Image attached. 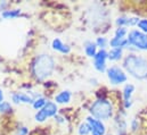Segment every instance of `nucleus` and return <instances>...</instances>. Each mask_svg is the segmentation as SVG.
I'll return each mask as SVG.
<instances>
[{
	"label": "nucleus",
	"instance_id": "obj_2",
	"mask_svg": "<svg viewBox=\"0 0 147 135\" xmlns=\"http://www.w3.org/2000/svg\"><path fill=\"white\" fill-rule=\"evenodd\" d=\"M55 69V61L49 55H39L32 64V73L37 80L43 81L48 78Z\"/></svg>",
	"mask_w": 147,
	"mask_h": 135
},
{
	"label": "nucleus",
	"instance_id": "obj_22",
	"mask_svg": "<svg viewBox=\"0 0 147 135\" xmlns=\"http://www.w3.org/2000/svg\"><path fill=\"white\" fill-rule=\"evenodd\" d=\"M34 118H36V120L39 122V123H43V122L48 118V116L46 115V112L43 111V109H41V110H38L37 111V114H36Z\"/></svg>",
	"mask_w": 147,
	"mask_h": 135
},
{
	"label": "nucleus",
	"instance_id": "obj_25",
	"mask_svg": "<svg viewBox=\"0 0 147 135\" xmlns=\"http://www.w3.org/2000/svg\"><path fill=\"white\" fill-rule=\"evenodd\" d=\"M138 127H139V123H138V119L134 118V119L130 122V128H131V131L136 132V131H138Z\"/></svg>",
	"mask_w": 147,
	"mask_h": 135
},
{
	"label": "nucleus",
	"instance_id": "obj_5",
	"mask_svg": "<svg viewBox=\"0 0 147 135\" xmlns=\"http://www.w3.org/2000/svg\"><path fill=\"white\" fill-rule=\"evenodd\" d=\"M107 78L112 85H121L128 81V75L123 68L119 66H111L106 70Z\"/></svg>",
	"mask_w": 147,
	"mask_h": 135
},
{
	"label": "nucleus",
	"instance_id": "obj_15",
	"mask_svg": "<svg viewBox=\"0 0 147 135\" xmlns=\"http://www.w3.org/2000/svg\"><path fill=\"white\" fill-rule=\"evenodd\" d=\"M122 58H123V49L113 48L109 51V60L111 61H119Z\"/></svg>",
	"mask_w": 147,
	"mask_h": 135
},
{
	"label": "nucleus",
	"instance_id": "obj_17",
	"mask_svg": "<svg viewBox=\"0 0 147 135\" xmlns=\"http://www.w3.org/2000/svg\"><path fill=\"white\" fill-rule=\"evenodd\" d=\"M20 14H21L20 9H9V10H3L1 16H2V18L8 19V18H16L20 16Z\"/></svg>",
	"mask_w": 147,
	"mask_h": 135
},
{
	"label": "nucleus",
	"instance_id": "obj_24",
	"mask_svg": "<svg viewBox=\"0 0 147 135\" xmlns=\"http://www.w3.org/2000/svg\"><path fill=\"white\" fill-rule=\"evenodd\" d=\"M11 110V104L9 102L3 101L2 103H0V112H8Z\"/></svg>",
	"mask_w": 147,
	"mask_h": 135
},
{
	"label": "nucleus",
	"instance_id": "obj_29",
	"mask_svg": "<svg viewBox=\"0 0 147 135\" xmlns=\"http://www.w3.org/2000/svg\"><path fill=\"white\" fill-rule=\"evenodd\" d=\"M106 135H111V134H106Z\"/></svg>",
	"mask_w": 147,
	"mask_h": 135
},
{
	"label": "nucleus",
	"instance_id": "obj_21",
	"mask_svg": "<svg viewBox=\"0 0 147 135\" xmlns=\"http://www.w3.org/2000/svg\"><path fill=\"white\" fill-rule=\"evenodd\" d=\"M129 33V31L127 30V27H117L114 32V36L116 37H121V39H124Z\"/></svg>",
	"mask_w": 147,
	"mask_h": 135
},
{
	"label": "nucleus",
	"instance_id": "obj_6",
	"mask_svg": "<svg viewBox=\"0 0 147 135\" xmlns=\"http://www.w3.org/2000/svg\"><path fill=\"white\" fill-rule=\"evenodd\" d=\"M109 60V52L106 50H98L94 57V67L99 73H105L107 70L106 61Z\"/></svg>",
	"mask_w": 147,
	"mask_h": 135
},
{
	"label": "nucleus",
	"instance_id": "obj_7",
	"mask_svg": "<svg viewBox=\"0 0 147 135\" xmlns=\"http://www.w3.org/2000/svg\"><path fill=\"white\" fill-rule=\"evenodd\" d=\"M87 123L90 125L92 134L106 135V126L103 123V120H99L97 118H94L92 116H89L87 117Z\"/></svg>",
	"mask_w": 147,
	"mask_h": 135
},
{
	"label": "nucleus",
	"instance_id": "obj_18",
	"mask_svg": "<svg viewBox=\"0 0 147 135\" xmlns=\"http://www.w3.org/2000/svg\"><path fill=\"white\" fill-rule=\"evenodd\" d=\"M97 48H99V50H105V48L110 44V40H107L105 36H99L96 39L95 41Z\"/></svg>",
	"mask_w": 147,
	"mask_h": 135
},
{
	"label": "nucleus",
	"instance_id": "obj_8",
	"mask_svg": "<svg viewBox=\"0 0 147 135\" xmlns=\"http://www.w3.org/2000/svg\"><path fill=\"white\" fill-rule=\"evenodd\" d=\"M139 21L140 18L138 17H129L123 15L115 19V24L117 25V27H132V26H137Z\"/></svg>",
	"mask_w": 147,
	"mask_h": 135
},
{
	"label": "nucleus",
	"instance_id": "obj_11",
	"mask_svg": "<svg viewBox=\"0 0 147 135\" xmlns=\"http://www.w3.org/2000/svg\"><path fill=\"white\" fill-rule=\"evenodd\" d=\"M51 47H53L54 50H56V51H58V52H61V53H69V52L71 51V48H70L67 44H65V43H64L62 40H59V39L53 40Z\"/></svg>",
	"mask_w": 147,
	"mask_h": 135
},
{
	"label": "nucleus",
	"instance_id": "obj_23",
	"mask_svg": "<svg viewBox=\"0 0 147 135\" xmlns=\"http://www.w3.org/2000/svg\"><path fill=\"white\" fill-rule=\"evenodd\" d=\"M137 27H138V30H139L140 32L147 34V18H142V19L139 21Z\"/></svg>",
	"mask_w": 147,
	"mask_h": 135
},
{
	"label": "nucleus",
	"instance_id": "obj_4",
	"mask_svg": "<svg viewBox=\"0 0 147 135\" xmlns=\"http://www.w3.org/2000/svg\"><path fill=\"white\" fill-rule=\"evenodd\" d=\"M129 47H132L138 51H147V34L140 32L138 29L129 31L127 35Z\"/></svg>",
	"mask_w": 147,
	"mask_h": 135
},
{
	"label": "nucleus",
	"instance_id": "obj_28",
	"mask_svg": "<svg viewBox=\"0 0 147 135\" xmlns=\"http://www.w3.org/2000/svg\"><path fill=\"white\" fill-rule=\"evenodd\" d=\"M3 102V93H2V90L0 89V103Z\"/></svg>",
	"mask_w": 147,
	"mask_h": 135
},
{
	"label": "nucleus",
	"instance_id": "obj_26",
	"mask_svg": "<svg viewBox=\"0 0 147 135\" xmlns=\"http://www.w3.org/2000/svg\"><path fill=\"white\" fill-rule=\"evenodd\" d=\"M29 134V130L26 127H20L18 128V132H17V135H28Z\"/></svg>",
	"mask_w": 147,
	"mask_h": 135
},
{
	"label": "nucleus",
	"instance_id": "obj_3",
	"mask_svg": "<svg viewBox=\"0 0 147 135\" xmlns=\"http://www.w3.org/2000/svg\"><path fill=\"white\" fill-rule=\"evenodd\" d=\"M90 114L94 118L99 120H109L114 114L113 103L105 98H98L96 101L92 102L90 107Z\"/></svg>",
	"mask_w": 147,
	"mask_h": 135
},
{
	"label": "nucleus",
	"instance_id": "obj_13",
	"mask_svg": "<svg viewBox=\"0 0 147 135\" xmlns=\"http://www.w3.org/2000/svg\"><path fill=\"white\" fill-rule=\"evenodd\" d=\"M43 111L46 112V115L49 117H55L57 115V111H58V108H57V103L53 101H47L46 106L42 108Z\"/></svg>",
	"mask_w": 147,
	"mask_h": 135
},
{
	"label": "nucleus",
	"instance_id": "obj_30",
	"mask_svg": "<svg viewBox=\"0 0 147 135\" xmlns=\"http://www.w3.org/2000/svg\"><path fill=\"white\" fill-rule=\"evenodd\" d=\"M92 135H96V134H92Z\"/></svg>",
	"mask_w": 147,
	"mask_h": 135
},
{
	"label": "nucleus",
	"instance_id": "obj_20",
	"mask_svg": "<svg viewBox=\"0 0 147 135\" xmlns=\"http://www.w3.org/2000/svg\"><path fill=\"white\" fill-rule=\"evenodd\" d=\"M46 103H47V100H46L45 98H42V97H38L37 99L34 100V102H33L32 107H33L36 110H41V109L46 106Z\"/></svg>",
	"mask_w": 147,
	"mask_h": 135
},
{
	"label": "nucleus",
	"instance_id": "obj_10",
	"mask_svg": "<svg viewBox=\"0 0 147 135\" xmlns=\"http://www.w3.org/2000/svg\"><path fill=\"white\" fill-rule=\"evenodd\" d=\"M11 100L15 103H29V104H33L34 102V98L31 97L29 93H22V92H17L14 93L11 96Z\"/></svg>",
	"mask_w": 147,
	"mask_h": 135
},
{
	"label": "nucleus",
	"instance_id": "obj_14",
	"mask_svg": "<svg viewBox=\"0 0 147 135\" xmlns=\"http://www.w3.org/2000/svg\"><path fill=\"white\" fill-rule=\"evenodd\" d=\"M84 52H86V55H87L89 58H92V59H94V57H95L96 53L98 52L96 43L92 42V41H87V42L84 43Z\"/></svg>",
	"mask_w": 147,
	"mask_h": 135
},
{
	"label": "nucleus",
	"instance_id": "obj_9",
	"mask_svg": "<svg viewBox=\"0 0 147 135\" xmlns=\"http://www.w3.org/2000/svg\"><path fill=\"white\" fill-rule=\"evenodd\" d=\"M135 92V85L134 84H125L122 90L123 96V106L125 109H129L132 106V94Z\"/></svg>",
	"mask_w": 147,
	"mask_h": 135
},
{
	"label": "nucleus",
	"instance_id": "obj_16",
	"mask_svg": "<svg viewBox=\"0 0 147 135\" xmlns=\"http://www.w3.org/2000/svg\"><path fill=\"white\" fill-rule=\"evenodd\" d=\"M71 92L67 91V90H64V91H61L56 97H55V103H67L71 100Z\"/></svg>",
	"mask_w": 147,
	"mask_h": 135
},
{
	"label": "nucleus",
	"instance_id": "obj_12",
	"mask_svg": "<svg viewBox=\"0 0 147 135\" xmlns=\"http://www.w3.org/2000/svg\"><path fill=\"white\" fill-rule=\"evenodd\" d=\"M110 45L111 49L113 48H121V49H127L129 48V42L127 40V37L124 39H121V37H116V36H113L110 40Z\"/></svg>",
	"mask_w": 147,
	"mask_h": 135
},
{
	"label": "nucleus",
	"instance_id": "obj_19",
	"mask_svg": "<svg viewBox=\"0 0 147 135\" xmlns=\"http://www.w3.org/2000/svg\"><path fill=\"white\" fill-rule=\"evenodd\" d=\"M78 132H79L80 135H89L92 133L91 127H90V125H89L87 122L80 124V126H79V128H78Z\"/></svg>",
	"mask_w": 147,
	"mask_h": 135
},
{
	"label": "nucleus",
	"instance_id": "obj_27",
	"mask_svg": "<svg viewBox=\"0 0 147 135\" xmlns=\"http://www.w3.org/2000/svg\"><path fill=\"white\" fill-rule=\"evenodd\" d=\"M7 6V2H3V1H0V10H3V8Z\"/></svg>",
	"mask_w": 147,
	"mask_h": 135
},
{
	"label": "nucleus",
	"instance_id": "obj_1",
	"mask_svg": "<svg viewBox=\"0 0 147 135\" xmlns=\"http://www.w3.org/2000/svg\"><path fill=\"white\" fill-rule=\"evenodd\" d=\"M122 66L125 73L130 74L136 80H146L147 78V58L136 55L129 53L124 57Z\"/></svg>",
	"mask_w": 147,
	"mask_h": 135
}]
</instances>
